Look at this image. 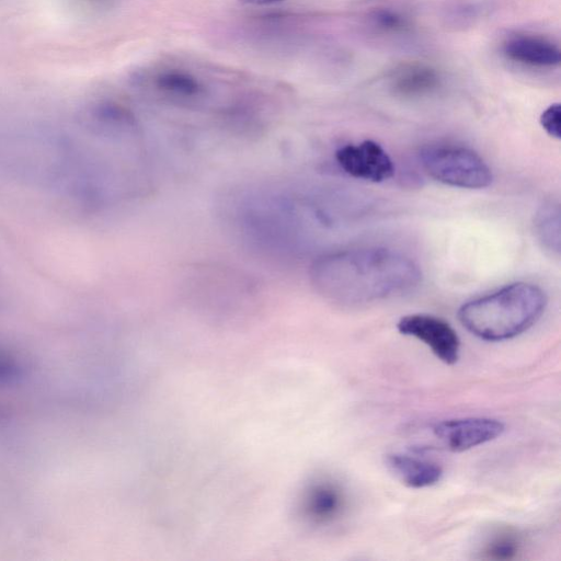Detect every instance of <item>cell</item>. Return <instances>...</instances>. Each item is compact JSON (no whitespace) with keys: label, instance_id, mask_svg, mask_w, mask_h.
Here are the masks:
<instances>
[{"label":"cell","instance_id":"cell-1","mask_svg":"<svg viewBox=\"0 0 561 561\" xmlns=\"http://www.w3.org/2000/svg\"><path fill=\"white\" fill-rule=\"evenodd\" d=\"M310 276L324 298L342 305H358L414 289L422 279V272L401 251L366 247L318 257L311 266Z\"/></svg>","mask_w":561,"mask_h":561},{"label":"cell","instance_id":"cell-2","mask_svg":"<svg viewBox=\"0 0 561 561\" xmlns=\"http://www.w3.org/2000/svg\"><path fill=\"white\" fill-rule=\"evenodd\" d=\"M546 305L547 296L539 286L517 282L467 301L459 308L458 319L473 335L497 342L528 330Z\"/></svg>","mask_w":561,"mask_h":561},{"label":"cell","instance_id":"cell-3","mask_svg":"<svg viewBox=\"0 0 561 561\" xmlns=\"http://www.w3.org/2000/svg\"><path fill=\"white\" fill-rule=\"evenodd\" d=\"M421 165L435 181L443 184L478 190L492 183L486 162L473 150L455 145H431L420 153Z\"/></svg>","mask_w":561,"mask_h":561},{"label":"cell","instance_id":"cell-4","mask_svg":"<svg viewBox=\"0 0 561 561\" xmlns=\"http://www.w3.org/2000/svg\"><path fill=\"white\" fill-rule=\"evenodd\" d=\"M397 329L401 334L423 342L447 365H454L459 358V336L454 328L439 317L425 313L407 314L399 319Z\"/></svg>","mask_w":561,"mask_h":561},{"label":"cell","instance_id":"cell-5","mask_svg":"<svg viewBox=\"0 0 561 561\" xmlns=\"http://www.w3.org/2000/svg\"><path fill=\"white\" fill-rule=\"evenodd\" d=\"M504 430V424L496 419L472 416L437 422L432 434L446 449L461 453L494 440Z\"/></svg>","mask_w":561,"mask_h":561},{"label":"cell","instance_id":"cell-6","mask_svg":"<svg viewBox=\"0 0 561 561\" xmlns=\"http://www.w3.org/2000/svg\"><path fill=\"white\" fill-rule=\"evenodd\" d=\"M335 160L348 175L374 183L383 182L394 173L393 162L387 151L370 139L339 148Z\"/></svg>","mask_w":561,"mask_h":561},{"label":"cell","instance_id":"cell-7","mask_svg":"<svg viewBox=\"0 0 561 561\" xmlns=\"http://www.w3.org/2000/svg\"><path fill=\"white\" fill-rule=\"evenodd\" d=\"M385 465L398 481L412 489L435 485L443 477V469L438 463L408 454H388Z\"/></svg>","mask_w":561,"mask_h":561},{"label":"cell","instance_id":"cell-8","mask_svg":"<svg viewBox=\"0 0 561 561\" xmlns=\"http://www.w3.org/2000/svg\"><path fill=\"white\" fill-rule=\"evenodd\" d=\"M503 51L508 59L533 67H553L560 64L559 47L537 35H514L505 41Z\"/></svg>","mask_w":561,"mask_h":561},{"label":"cell","instance_id":"cell-9","mask_svg":"<svg viewBox=\"0 0 561 561\" xmlns=\"http://www.w3.org/2000/svg\"><path fill=\"white\" fill-rule=\"evenodd\" d=\"M560 206L556 202L543 203L534 217V231L541 247L551 254H560Z\"/></svg>","mask_w":561,"mask_h":561},{"label":"cell","instance_id":"cell-10","mask_svg":"<svg viewBox=\"0 0 561 561\" xmlns=\"http://www.w3.org/2000/svg\"><path fill=\"white\" fill-rule=\"evenodd\" d=\"M346 504L340 485L325 482L312 489L309 497L311 516L319 522H329L341 515Z\"/></svg>","mask_w":561,"mask_h":561},{"label":"cell","instance_id":"cell-11","mask_svg":"<svg viewBox=\"0 0 561 561\" xmlns=\"http://www.w3.org/2000/svg\"><path fill=\"white\" fill-rule=\"evenodd\" d=\"M523 547L522 535L513 528L503 527L486 537L479 553L482 559L508 561L518 558Z\"/></svg>","mask_w":561,"mask_h":561},{"label":"cell","instance_id":"cell-12","mask_svg":"<svg viewBox=\"0 0 561 561\" xmlns=\"http://www.w3.org/2000/svg\"><path fill=\"white\" fill-rule=\"evenodd\" d=\"M157 87L169 94L176 96L192 98L199 95L203 91L201 83L190 73L171 70L157 77Z\"/></svg>","mask_w":561,"mask_h":561},{"label":"cell","instance_id":"cell-13","mask_svg":"<svg viewBox=\"0 0 561 561\" xmlns=\"http://www.w3.org/2000/svg\"><path fill=\"white\" fill-rule=\"evenodd\" d=\"M435 82L433 71L423 67H412L399 76L396 87L401 93L414 94L431 89Z\"/></svg>","mask_w":561,"mask_h":561},{"label":"cell","instance_id":"cell-14","mask_svg":"<svg viewBox=\"0 0 561 561\" xmlns=\"http://www.w3.org/2000/svg\"><path fill=\"white\" fill-rule=\"evenodd\" d=\"M540 125L546 133L559 139L560 138V122H561V106L559 103L551 104L540 115Z\"/></svg>","mask_w":561,"mask_h":561},{"label":"cell","instance_id":"cell-15","mask_svg":"<svg viewBox=\"0 0 561 561\" xmlns=\"http://www.w3.org/2000/svg\"><path fill=\"white\" fill-rule=\"evenodd\" d=\"M242 3L247 4H255V5H263V4H271L275 2H279L283 0H239Z\"/></svg>","mask_w":561,"mask_h":561}]
</instances>
